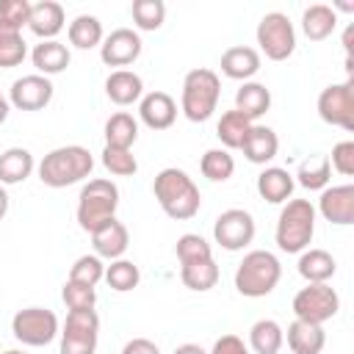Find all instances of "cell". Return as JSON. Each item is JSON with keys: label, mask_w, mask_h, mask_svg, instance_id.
Returning a JSON list of instances; mask_svg holds the SVG:
<instances>
[{"label": "cell", "mask_w": 354, "mask_h": 354, "mask_svg": "<svg viewBox=\"0 0 354 354\" xmlns=\"http://www.w3.org/2000/svg\"><path fill=\"white\" fill-rule=\"evenodd\" d=\"M155 199L163 207V213L174 221H188L199 213L202 205V194L196 188V183L177 166H169L163 171H158L155 183H152Z\"/></svg>", "instance_id": "obj_1"}, {"label": "cell", "mask_w": 354, "mask_h": 354, "mask_svg": "<svg viewBox=\"0 0 354 354\" xmlns=\"http://www.w3.org/2000/svg\"><path fill=\"white\" fill-rule=\"evenodd\" d=\"M94 169V158L86 147L69 144L50 149L39 163V180L50 188H66L80 180H86Z\"/></svg>", "instance_id": "obj_2"}, {"label": "cell", "mask_w": 354, "mask_h": 354, "mask_svg": "<svg viewBox=\"0 0 354 354\" xmlns=\"http://www.w3.org/2000/svg\"><path fill=\"white\" fill-rule=\"evenodd\" d=\"M315 235V207L310 199H288L277 218V246L288 254H301Z\"/></svg>", "instance_id": "obj_3"}, {"label": "cell", "mask_w": 354, "mask_h": 354, "mask_svg": "<svg viewBox=\"0 0 354 354\" xmlns=\"http://www.w3.org/2000/svg\"><path fill=\"white\" fill-rule=\"evenodd\" d=\"M279 277H282V266L277 254H271L268 249H252L249 254H243V260L235 268V290L241 296L260 299L277 288Z\"/></svg>", "instance_id": "obj_4"}, {"label": "cell", "mask_w": 354, "mask_h": 354, "mask_svg": "<svg viewBox=\"0 0 354 354\" xmlns=\"http://www.w3.org/2000/svg\"><path fill=\"white\" fill-rule=\"evenodd\" d=\"M116 207H119V188L105 177H94L80 188L75 216H77L80 230L91 235L108 218H116Z\"/></svg>", "instance_id": "obj_5"}, {"label": "cell", "mask_w": 354, "mask_h": 354, "mask_svg": "<svg viewBox=\"0 0 354 354\" xmlns=\"http://www.w3.org/2000/svg\"><path fill=\"white\" fill-rule=\"evenodd\" d=\"M218 94H221V80L213 69H191L183 80V97H180V108L185 113V119L191 122H207L218 105Z\"/></svg>", "instance_id": "obj_6"}, {"label": "cell", "mask_w": 354, "mask_h": 354, "mask_svg": "<svg viewBox=\"0 0 354 354\" xmlns=\"http://www.w3.org/2000/svg\"><path fill=\"white\" fill-rule=\"evenodd\" d=\"M340 310V296L332 285L326 282H315V285H307L301 288L296 296H293V315L299 321H307V324H318L324 326L329 318H335Z\"/></svg>", "instance_id": "obj_7"}, {"label": "cell", "mask_w": 354, "mask_h": 354, "mask_svg": "<svg viewBox=\"0 0 354 354\" xmlns=\"http://www.w3.org/2000/svg\"><path fill=\"white\" fill-rule=\"evenodd\" d=\"M11 332L22 346H47L58 337V315L47 307H25L11 318Z\"/></svg>", "instance_id": "obj_8"}, {"label": "cell", "mask_w": 354, "mask_h": 354, "mask_svg": "<svg viewBox=\"0 0 354 354\" xmlns=\"http://www.w3.org/2000/svg\"><path fill=\"white\" fill-rule=\"evenodd\" d=\"M58 335L61 354H94L100 340V315L94 310H69Z\"/></svg>", "instance_id": "obj_9"}, {"label": "cell", "mask_w": 354, "mask_h": 354, "mask_svg": "<svg viewBox=\"0 0 354 354\" xmlns=\"http://www.w3.org/2000/svg\"><path fill=\"white\" fill-rule=\"evenodd\" d=\"M257 44L271 61H285L296 50V30L288 14L282 11H268L257 22Z\"/></svg>", "instance_id": "obj_10"}, {"label": "cell", "mask_w": 354, "mask_h": 354, "mask_svg": "<svg viewBox=\"0 0 354 354\" xmlns=\"http://www.w3.org/2000/svg\"><path fill=\"white\" fill-rule=\"evenodd\" d=\"M354 80H343V83H332L318 94V116L326 124L343 127V130H354Z\"/></svg>", "instance_id": "obj_11"}, {"label": "cell", "mask_w": 354, "mask_h": 354, "mask_svg": "<svg viewBox=\"0 0 354 354\" xmlns=\"http://www.w3.org/2000/svg\"><path fill=\"white\" fill-rule=\"evenodd\" d=\"M213 238H216V243L221 249L241 252L254 238V218H252V213L249 210H241V207L224 210L216 218V224H213Z\"/></svg>", "instance_id": "obj_12"}, {"label": "cell", "mask_w": 354, "mask_h": 354, "mask_svg": "<svg viewBox=\"0 0 354 354\" xmlns=\"http://www.w3.org/2000/svg\"><path fill=\"white\" fill-rule=\"evenodd\" d=\"M8 100L19 111H41L53 100V83L44 75H22L11 83Z\"/></svg>", "instance_id": "obj_13"}, {"label": "cell", "mask_w": 354, "mask_h": 354, "mask_svg": "<svg viewBox=\"0 0 354 354\" xmlns=\"http://www.w3.org/2000/svg\"><path fill=\"white\" fill-rule=\"evenodd\" d=\"M141 55V36L130 28L111 30L100 44V58L108 66H130Z\"/></svg>", "instance_id": "obj_14"}, {"label": "cell", "mask_w": 354, "mask_h": 354, "mask_svg": "<svg viewBox=\"0 0 354 354\" xmlns=\"http://www.w3.org/2000/svg\"><path fill=\"white\" fill-rule=\"evenodd\" d=\"M138 116L149 130H169L177 119V102L166 91H149L138 100Z\"/></svg>", "instance_id": "obj_15"}, {"label": "cell", "mask_w": 354, "mask_h": 354, "mask_svg": "<svg viewBox=\"0 0 354 354\" xmlns=\"http://www.w3.org/2000/svg\"><path fill=\"white\" fill-rule=\"evenodd\" d=\"M318 210L332 224H354V185H332L324 188L318 199Z\"/></svg>", "instance_id": "obj_16"}, {"label": "cell", "mask_w": 354, "mask_h": 354, "mask_svg": "<svg viewBox=\"0 0 354 354\" xmlns=\"http://www.w3.org/2000/svg\"><path fill=\"white\" fill-rule=\"evenodd\" d=\"M91 243H94V254L102 260H119L127 246H130V232L119 218H108L102 227H97L91 232Z\"/></svg>", "instance_id": "obj_17"}, {"label": "cell", "mask_w": 354, "mask_h": 354, "mask_svg": "<svg viewBox=\"0 0 354 354\" xmlns=\"http://www.w3.org/2000/svg\"><path fill=\"white\" fill-rule=\"evenodd\" d=\"M28 28H30V33H36L41 41L55 39V36L64 30V6L55 3V0H41V3L30 6Z\"/></svg>", "instance_id": "obj_18"}, {"label": "cell", "mask_w": 354, "mask_h": 354, "mask_svg": "<svg viewBox=\"0 0 354 354\" xmlns=\"http://www.w3.org/2000/svg\"><path fill=\"white\" fill-rule=\"evenodd\" d=\"M241 149H243V155H246L249 163L266 166L268 160L277 158L279 138H277V133H274L271 127H266V124H252L249 133H246V138H243V144H241Z\"/></svg>", "instance_id": "obj_19"}, {"label": "cell", "mask_w": 354, "mask_h": 354, "mask_svg": "<svg viewBox=\"0 0 354 354\" xmlns=\"http://www.w3.org/2000/svg\"><path fill=\"white\" fill-rule=\"evenodd\" d=\"M293 185H296L293 174L288 169H279V166H268L257 174V194L271 205L288 202L293 194Z\"/></svg>", "instance_id": "obj_20"}, {"label": "cell", "mask_w": 354, "mask_h": 354, "mask_svg": "<svg viewBox=\"0 0 354 354\" xmlns=\"http://www.w3.org/2000/svg\"><path fill=\"white\" fill-rule=\"evenodd\" d=\"M105 94L116 105H133L144 97V80L130 69H113L105 80Z\"/></svg>", "instance_id": "obj_21"}, {"label": "cell", "mask_w": 354, "mask_h": 354, "mask_svg": "<svg viewBox=\"0 0 354 354\" xmlns=\"http://www.w3.org/2000/svg\"><path fill=\"white\" fill-rule=\"evenodd\" d=\"M30 61H33V66H36V75L50 77V75L64 72V69L69 66L72 55H69L66 44H61L58 39H50V41H39V44L33 47Z\"/></svg>", "instance_id": "obj_22"}, {"label": "cell", "mask_w": 354, "mask_h": 354, "mask_svg": "<svg viewBox=\"0 0 354 354\" xmlns=\"http://www.w3.org/2000/svg\"><path fill=\"white\" fill-rule=\"evenodd\" d=\"M257 69H260V53L254 47L238 44V47L224 50V55H221V72L227 77H232V80H243L246 83L249 77L257 75Z\"/></svg>", "instance_id": "obj_23"}, {"label": "cell", "mask_w": 354, "mask_h": 354, "mask_svg": "<svg viewBox=\"0 0 354 354\" xmlns=\"http://www.w3.org/2000/svg\"><path fill=\"white\" fill-rule=\"evenodd\" d=\"M33 169H36V160H33L30 149H25V147H8L6 152H0V185L25 183Z\"/></svg>", "instance_id": "obj_24"}, {"label": "cell", "mask_w": 354, "mask_h": 354, "mask_svg": "<svg viewBox=\"0 0 354 354\" xmlns=\"http://www.w3.org/2000/svg\"><path fill=\"white\" fill-rule=\"evenodd\" d=\"M337 28V14L332 6H324V3H313L304 8L301 14V30L310 41H324L335 33Z\"/></svg>", "instance_id": "obj_25"}, {"label": "cell", "mask_w": 354, "mask_h": 354, "mask_svg": "<svg viewBox=\"0 0 354 354\" xmlns=\"http://www.w3.org/2000/svg\"><path fill=\"white\" fill-rule=\"evenodd\" d=\"M288 346L293 354H321L326 346V332L318 324H307L296 318L288 326Z\"/></svg>", "instance_id": "obj_26"}, {"label": "cell", "mask_w": 354, "mask_h": 354, "mask_svg": "<svg viewBox=\"0 0 354 354\" xmlns=\"http://www.w3.org/2000/svg\"><path fill=\"white\" fill-rule=\"evenodd\" d=\"M268 108H271V91H268L263 83L246 80V83L235 91V111L243 113L249 122L260 119Z\"/></svg>", "instance_id": "obj_27"}, {"label": "cell", "mask_w": 354, "mask_h": 354, "mask_svg": "<svg viewBox=\"0 0 354 354\" xmlns=\"http://www.w3.org/2000/svg\"><path fill=\"white\" fill-rule=\"evenodd\" d=\"M335 271H337V263L326 249H304L299 257V274L307 279V285L329 282Z\"/></svg>", "instance_id": "obj_28"}, {"label": "cell", "mask_w": 354, "mask_h": 354, "mask_svg": "<svg viewBox=\"0 0 354 354\" xmlns=\"http://www.w3.org/2000/svg\"><path fill=\"white\" fill-rule=\"evenodd\" d=\"M285 343V329L274 318H260L249 329V346L254 354H279Z\"/></svg>", "instance_id": "obj_29"}, {"label": "cell", "mask_w": 354, "mask_h": 354, "mask_svg": "<svg viewBox=\"0 0 354 354\" xmlns=\"http://www.w3.org/2000/svg\"><path fill=\"white\" fill-rule=\"evenodd\" d=\"M69 44L77 47V50H91V47H100L105 33H102V22L91 14H80L69 22Z\"/></svg>", "instance_id": "obj_30"}, {"label": "cell", "mask_w": 354, "mask_h": 354, "mask_svg": "<svg viewBox=\"0 0 354 354\" xmlns=\"http://www.w3.org/2000/svg\"><path fill=\"white\" fill-rule=\"evenodd\" d=\"M136 138H138V122L127 111H119L105 122V147L130 149Z\"/></svg>", "instance_id": "obj_31"}, {"label": "cell", "mask_w": 354, "mask_h": 354, "mask_svg": "<svg viewBox=\"0 0 354 354\" xmlns=\"http://www.w3.org/2000/svg\"><path fill=\"white\" fill-rule=\"evenodd\" d=\"M252 124H254V122H249L243 113H238V111L232 108V111L221 113V119H218V124H216V136H218V141L224 144L227 152H230V149H241V144H243V138H246V133H249Z\"/></svg>", "instance_id": "obj_32"}, {"label": "cell", "mask_w": 354, "mask_h": 354, "mask_svg": "<svg viewBox=\"0 0 354 354\" xmlns=\"http://www.w3.org/2000/svg\"><path fill=\"white\" fill-rule=\"evenodd\" d=\"M180 279H183V285L188 290L205 293V290L216 288V282H218V266H216L213 257L210 260H199V263H185V266H180Z\"/></svg>", "instance_id": "obj_33"}, {"label": "cell", "mask_w": 354, "mask_h": 354, "mask_svg": "<svg viewBox=\"0 0 354 354\" xmlns=\"http://www.w3.org/2000/svg\"><path fill=\"white\" fill-rule=\"evenodd\" d=\"M299 185L307 188V191H324L329 177H332V166H329V158L326 155H310L307 160H301L299 171Z\"/></svg>", "instance_id": "obj_34"}, {"label": "cell", "mask_w": 354, "mask_h": 354, "mask_svg": "<svg viewBox=\"0 0 354 354\" xmlns=\"http://www.w3.org/2000/svg\"><path fill=\"white\" fill-rule=\"evenodd\" d=\"M102 279H105L113 290L127 293V290L138 288V282H141V271H138V266H136L133 260L119 257V260H111V266H105V277H102Z\"/></svg>", "instance_id": "obj_35"}, {"label": "cell", "mask_w": 354, "mask_h": 354, "mask_svg": "<svg viewBox=\"0 0 354 354\" xmlns=\"http://www.w3.org/2000/svg\"><path fill=\"white\" fill-rule=\"evenodd\" d=\"M25 55H28V44L22 39V30H14L0 22V66L3 69L19 66L25 61Z\"/></svg>", "instance_id": "obj_36"}, {"label": "cell", "mask_w": 354, "mask_h": 354, "mask_svg": "<svg viewBox=\"0 0 354 354\" xmlns=\"http://www.w3.org/2000/svg\"><path fill=\"white\" fill-rule=\"evenodd\" d=\"M199 169L210 183H224L235 171V158L227 149H207L199 160Z\"/></svg>", "instance_id": "obj_37"}, {"label": "cell", "mask_w": 354, "mask_h": 354, "mask_svg": "<svg viewBox=\"0 0 354 354\" xmlns=\"http://www.w3.org/2000/svg\"><path fill=\"white\" fill-rule=\"evenodd\" d=\"M130 14H133V22L138 30H158L166 19V3L163 0H136Z\"/></svg>", "instance_id": "obj_38"}, {"label": "cell", "mask_w": 354, "mask_h": 354, "mask_svg": "<svg viewBox=\"0 0 354 354\" xmlns=\"http://www.w3.org/2000/svg\"><path fill=\"white\" fill-rule=\"evenodd\" d=\"M174 249H177V260H180V266H185V263H199V260H210V257H213L210 243H207L202 235H196V232H185V235H180Z\"/></svg>", "instance_id": "obj_39"}, {"label": "cell", "mask_w": 354, "mask_h": 354, "mask_svg": "<svg viewBox=\"0 0 354 354\" xmlns=\"http://www.w3.org/2000/svg\"><path fill=\"white\" fill-rule=\"evenodd\" d=\"M102 166L116 177H133L138 171L136 155L130 149H119V147H105L102 149Z\"/></svg>", "instance_id": "obj_40"}, {"label": "cell", "mask_w": 354, "mask_h": 354, "mask_svg": "<svg viewBox=\"0 0 354 354\" xmlns=\"http://www.w3.org/2000/svg\"><path fill=\"white\" fill-rule=\"evenodd\" d=\"M102 277H105V266H102V260H100L97 254H83V257H77V260L72 263L66 279H72V282H83V285H91V288H94Z\"/></svg>", "instance_id": "obj_41"}, {"label": "cell", "mask_w": 354, "mask_h": 354, "mask_svg": "<svg viewBox=\"0 0 354 354\" xmlns=\"http://www.w3.org/2000/svg\"><path fill=\"white\" fill-rule=\"evenodd\" d=\"M61 299L69 310H94L97 304V290L91 285H83V282H72L66 279L64 288H61Z\"/></svg>", "instance_id": "obj_42"}, {"label": "cell", "mask_w": 354, "mask_h": 354, "mask_svg": "<svg viewBox=\"0 0 354 354\" xmlns=\"http://www.w3.org/2000/svg\"><path fill=\"white\" fill-rule=\"evenodd\" d=\"M28 17H30V3L28 0H0V22L14 28V30H22L28 25Z\"/></svg>", "instance_id": "obj_43"}, {"label": "cell", "mask_w": 354, "mask_h": 354, "mask_svg": "<svg viewBox=\"0 0 354 354\" xmlns=\"http://www.w3.org/2000/svg\"><path fill=\"white\" fill-rule=\"evenodd\" d=\"M326 158H329V166L337 174H343V177H351L354 174V141L335 144L332 147V155H326Z\"/></svg>", "instance_id": "obj_44"}, {"label": "cell", "mask_w": 354, "mask_h": 354, "mask_svg": "<svg viewBox=\"0 0 354 354\" xmlns=\"http://www.w3.org/2000/svg\"><path fill=\"white\" fill-rule=\"evenodd\" d=\"M207 354H249V346L238 335H221Z\"/></svg>", "instance_id": "obj_45"}, {"label": "cell", "mask_w": 354, "mask_h": 354, "mask_svg": "<svg viewBox=\"0 0 354 354\" xmlns=\"http://www.w3.org/2000/svg\"><path fill=\"white\" fill-rule=\"evenodd\" d=\"M122 354H160V348L149 337H133V340L124 343Z\"/></svg>", "instance_id": "obj_46"}, {"label": "cell", "mask_w": 354, "mask_h": 354, "mask_svg": "<svg viewBox=\"0 0 354 354\" xmlns=\"http://www.w3.org/2000/svg\"><path fill=\"white\" fill-rule=\"evenodd\" d=\"M174 354H207V351L199 343H183V346L174 348Z\"/></svg>", "instance_id": "obj_47"}, {"label": "cell", "mask_w": 354, "mask_h": 354, "mask_svg": "<svg viewBox=\"0 0 354 354\" xmlns=\"http://www.w3.org/2000/svg\"><path fill=\"white\" fill-rule=\"evenodd\" d=\"M8 213V191L0 185V218Z\"/></svg>", "instance_id": "obj_48"}, {"label": "cell", "mask_w": 354, "mask_h": 354, "mask_svg": "<svg viewBox=\"0 0 354 354\" xmlns=\"http://www.w3.org/2000/svg\"><path fill=\"white\" fill-rule=\"evenodd\" d=\"M6 119H8V100L0 94V124H3Z\"/></svg>", "instance_id": "obj_49"}, {"label": "cell", "mask_w": 354, "mask_h": 354, "mask_svg": "<svg viewBox=\"0 0 354 354\" xmlns=\"http://www.w3.org/2000/svg\"><path fill=\"white\" fill-rule=\"evenodd\" d=\"M337 8H340V11H354V6H351V3H337Z\"/></svg>", "instance_id": "obj_50"}, {"label": "cell", "mask_w": 354, "mask_h": 354, "mask_svg": "<svg viewBox=\"0 0 354 354\" xmlns=\"http://www.w3.org/2000/svg\"><path fill=\"white\" fill-rule=\"evenodd\" d=\"M0 354H25V351H19V348H8V351H0Z\"/></svg>", "instance_id": "obj_51"}]
</instances>
